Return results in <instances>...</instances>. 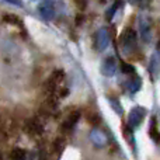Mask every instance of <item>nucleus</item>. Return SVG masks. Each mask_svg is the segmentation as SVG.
I'll return each instance as SVG.
<instances>
[{
  "instance_id": "20e7f679",
  "label": "nucleus",
  "mask_w": 160,
  "mask_h": 160,
  "mask_svg": "<svg viewBox=\"0 0 160 160\" xmlns=\"http://www.w3.org/2000/svg\"><path fill=\"white\" fill-rule=\"evenodd\" d=\"M108 44H110V32H108V28L101 27L96 32V37H94V48H96L98 52H102V51L107 49Z\"/></svg>"
},
{
  "instance_id": "f8f14e48",
  "label": "nucleus",
  "mask_w": 160,
  "mask_h": 160,
  "mask_svg": "<svg viewBox=\"0 0 160 160\" xmlns=\"http://www.w3.org/2000/svg\"><path fill=\"white\" fill-rule=\"evenodd\" d=\"M3 21L7 22V24H11V25H16V27H21L22 28V21L18 16L16 14H4L3 16Z\"/></svg>"
},
{
  "instance_id": "0eeeda50",
  "label": "nucleus",
  "mask_w": 160,
  "mask_h": 160,
  "mask_svg": "<svg viewBox=\"0 0 160 160\" xmlns=\"http://www.w3.org/2000/svg\"><path fill=\"white\" fill-rule=\"evenodd\" d=\"M117 61L114 56H108V58H105L104 61H102L101 63V73L102 76H105V78H112L114 75L117 73Z\"/></svg>"
},
{
  "instance_id": "9b49d317",
  "label": "nucleus",
  "mask_w": 160,
  "mask_h": 160,
  "mask_svg": "<svg viewBox=\"0 0 160 160\" xmlns=\"http://www.w3.org/2000/svg\"><path fill=\"white\" fill-rule=\"evenodd\" d=\"M149 136L153 142H156L158 145H160V132L158 129V121H156V117H153L152 121H150V127H149Z\"/></svg>"
},
{
  "instance_id": "7ed1b4c3",
  "label": "nucleus",
  "mask_w": 160,
  "mask_h": 160,
  "mask_svg": "<svg viewBox=\"0 0 160 160\" xmlns=\"http://www.w3.org/2000/svg\"><path fill=\"white\" fill-rule=\"evenodd\" d=\"M138 27H139V35H141L142 41L145 44H149L152 41V22H150L149 17L146 16L139 17Z\"/></svg>"
},
{
  "instance_id": "423d86ee",
  "label": "nucleus",
  "mask_w": 160,
  "mask_h": 160,
  "mask_svg": "<svg viewBox=\"0 0 160 160\" xmlns=\"http://www.w3.org/2000/svg\"><path fill=\"white\" fill-rule=\"evenodd\" d=\"M25 132L31 136H39L44 132V122L39 118H31L25 124Z\"/></svg>"
},
{
  "instance_id": "6e6552de",
  "label": "nucleus",
  "mask_w": 160,
  "mask_h": 160,
  "mask_svg": "<svg viewBox=\"0 0 160 160\" xmlns=\"http://www.w3.org/2000/svg\"><path fill=\"white\" fill-rule=\"evenodd\" d=\"M79 119H80V111L79 110L72 111V112L66 117V119H63V124H62V127H61L62 132H70V131L76 127Z\"/></svg>"
},
{
  "instance_id": "dca6fc26",
  "label": "nucleus",
  "mask_w": 160,
  "mask_h": 160,
  "mask_svg": "<svg viewBox=\"0 0 160 160\" xmlns=\"http://www.w3.org/2000/svg\"><path fill=\"white\" fill-rule=\"evenodd\" d=\"M110 104H111V107L114 108V111H115L118 115H122V114H124V110H122L121 102H119L117 98H110Z\"/></svg>"
},
{
  "instance_id": "f257e3e1",
  "label": "nucleus",
  "mask_w": 160,
  "mask_h": 160,
  "mask_svg": "<svg viewBox=\"0 0 160 160\" xmlns=\"http://www.w3.org/2000/svg\"><path fill=\"white\" fill-rule=\"evenodd\" d=\"M119 47L125 55H132L138 51V37L135 30L127 27L122 31V34L119 35Z\"/></svg>"
},
{
  "instance_id": "6ab92c4d",
  "label": "nucleus",
  "mask_w": 160,
  "mask_h": 160,
  "mask_svg": "<svg viewBox=\"0 0 160 160\" xmlns=\"http://www.w3.org/2000/svg\"><path fill=\"white\" fill-rule=\"evenodd\" d=\"M6 2H8V3H11V4H16V6H22V3H21V0H6Z\"/></svg>"
},
{
  "instance_id": "4468645a",
  "label": "nucleus",
  "mask_w": 160,
  "mask_h": 160,
  "mask_svg": "<svg viewBox=\"0 0 160 160\" xmlns=\"http://www.w3.org/2000/svg\"><path fill=\"white\" fill-rule=\"evenodd\" d=\"M52 149L56 155H61L65 149V139L63 138H56L55 142H53V145H52Z\"/></svg>"
},
{
  "instance_id": "1a4fd4ad",
  "label": "nucleus",
  "mask_w": 160,
  "mask_h": 160,
  "mask_svg": "<svg viewBox=\"0 0 160 160\" xmlns=\"http://www.w3.org/2000/svg\"><path fill=\"white\" fill-rule=\"evenodd\" d=\"M125 84V88H127V91L128 93H131V94H135V93H138L139 90H141V87H142V80L139 76H136V75H131L129 78H128V80L124 83Z\"/></svg>"
},
{
  "instance_id": "39448f33",
  "label": "nucleus",
  "mask_w": 160,
  "mask_h": 160,
  "mask_svg": "<svg viewBox=\"0 0 160 160\" xmlns=\"http://www.w3.org/2000/svg\"><path fill=\"white\" fill-rule=\"evenodd\" d=\"M38 11L44 20H52L56 16V7L52 0H42L38 6Z\"/></svg>"
},
{
  "instance_id": "a211bd4d",
  "label": "nucleus",
  "mask_w": 160,
  "mask_h": 160,
  "mask_svg": "<svg viewBox=\"0 0 160 160\" xmlns=\"http://www.w3.org/2000/svg\"><path fill=\"white\" fill-rule=\"evenodd\" d=\"M75 2V4L78 6L80 10H84L86 6H87V0H73Z\"/></svg>"
},
{
  "instance_id": "f3484780",
  "label": "nucleus",
  "mask_w": 160,
  "mask_h": 160,
  "mask_svg": "<svg viewBox=\"0 0 160 160\" xmlns=\"http://www.w3.org/2000/svg\"><path fill=\"white\" fill-rule=\"evenodd\" d=\"M121 70L128 76L135 75V68H133L132 65H129V63H122L121 65Z\"/></svg>"
},
{
  "instance_id": "f03ea898",
  "label": "nucleus",
  "mask_w": 160,
  "mask_h": 160,
  "mask_svg": "<svg viewBox=\"0 0 160 160\" xmlns=\"http://www.w3.org/2000/svg\"><path fill=\"white\" fill-rule=\"evenodd\" d=\"M145 117H146V108L145 107H141V105H136V107H133L132 110L129 111V114H128V127L132 128V129H135V128H138L139 125L143 122Z\"/></svg>"
},
{
  "instance_id": "9d476101",
  "label": "nucleus",
  "mask_w": 160,
  "mask_h": 160,
  "mask_svg": "<svg viewBox=\"0 0 160 160\" xmlns=\"http://www.w3.org/2000/svg\"><path fill=\"white\" fill-rule=\"evenodd\" d=\"M90 141L93 142V145L94 146H97V148H102V146H105V145L108 143L107 135H105L102 131H100V129H93L91 131Z\"/></svg>"
},
{
  "instance_id": "aec40b11",
  "label": "nucleus",
  "mask_w": 160,
  "mask_h": 160,
  "mask_svg": "<svg viewBox=\"0 0 160 160\" xmlns=\"http://www.w3.org/2000/svg\"><path fill=\"white\" fill-rule=\"evenodd\" d=\"M145 0H129V3L131 4H142Z\"/></svg>"
},
{
  "instance_id": "2eb2a0df",
  "label": "nucleus",
  "mask_w": 160,
  "mask_h": 160,
  "mask_svg": "<svg viewBox=\"0 0 160 160\" xmlns=\"http://www.w3.org/2000/svg\"><path fill=\"white\" fill-rule=\"evenodd\" d=\"M121 3H122V0H117L115 3H114L112 6H111V8L107 11V14H105V17H107V20H111L114 17V14L117 13V10H118V7L121 6Z\"/></svg>"
},
{
  "instance_id": "ddd939ff",
  "label": "nucleus",
  "mask_w": 160,
  "mask_h": 160,
  "mask_svg": "<svg viewBox=\"0 0 160 160\" xmlns=\"http://www.w3.org/2000/svg\"><path fill=\"white\" fill-rule=\"evenodd\" d=\"M27 159H28V153L24 149H20V148L13 149V152L10 155V160H27Z\"/></svg>"
}]
</instances>
